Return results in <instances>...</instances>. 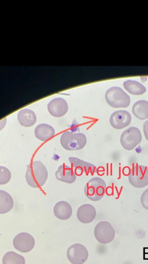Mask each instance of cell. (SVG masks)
Here are the masks:
<instances>
[{
    "label": "cell",
    "mask_w": 148,
    "mask_h": 264,
    "mask_svg": "<svg viewBox=\"0 0 148 264\" xmlns=\"http://www.w3.org/2000/svg\"><path fill=\"white\" fill-rule=\"evenodd\" d=\"M94 235L96 239L100 243L107 244L112 242L115 236V231L108 222L99 223L94 230Z\"/></svg>",
    "instance_id": "52a82bcc"
},
{
    "label": "cell",
    "mask_w": 148,
    "mask_h": 264,
    "mask_svg": "<svg viewBox=\"0 0 148 264\" xmlns=\"http://www.w3.org/2000/svg\"><path fill=\"white\" fill-rule=\"evenodd\" d=\"M86 136L81 133L66 131L63 133L61 138L62 147L68 151H76L83 149L86 145Z\"/></svg>",
    "instance_id": "7a4b0ae2"
},
{
    "label": "cell",
    "mask_w": 148,
    "mask_h": 264,
    "mask_svg": "<svg viewBox=\"0 0 148 264\" xmlns=\"http://www.w3.org/2000/svg\"><path fill=\"white\" fill-rule=\"evenodd\" d=\"M47 109L52 116L60 118L65 116L68 111V105L67 101L62 98H57L47 105Z\"/></svg>",
    "instance_id": "8fae6325"
},
{
    "label": "cell",
    "mask_w": 148,
    "mask_h": 264,
    "mask_svg": "<svg viewBox=\"0 0 148 264\" xmlns=\"http://www.w3.org/2000/svg\"><path fill=\"white\" fill-rule=\"evenodd\" d=\"M36 137L42 141L51 139L55 134V129L50 125L45 124L39 125L35 130Z\"/></svg>",
    "instance_id": "2e32d148"
},
{
    "label": "cell",
    "mask_w": 148,
    "mask_h": 264,
    "mask_svg": "<svg viewBox=\"0 0 148 264\" xmlns=\"http://www.w3.org/2000/svg\"><path fill=\"white\" fill-rule=\"evenodd\" d=\"M55 176L58 180L68 184H72L76 180V175L73 169L65 164L60 166Z\"/></svg>",
    "instance_id": "5bb4252c"
},
{
    "label": "cell",
    "mask_w": 148,
    "mask_h": 264,
    "mask_svg": "<svg viewBox=\"0 0 148 264\" xmlns=\"http://www.w3.org/2000/svg\"><path fill=\"white\" fill-rule=\"evenodd\" d=\"M69 160L76 176H80L83 173H85L86 176L90 174L93 175L97 172V169L95 165L83 161L78 158L70 157Z\"/></svg>",
    "instance_id": "30bf717a"
},
{
    "label": "cell",
    "mask_w": 148,
    "mask_h": 264,
    "mask_svg": "<svg viewBox=\"0 0 148 264\" xmlns=\"http://www.w3.org/2000/svg\"><path fill=\"white\" fill-rule=\"evenodd\" d=\"M106 100L110 106L114 108H126L130 104L129 95L119 87L109 88L106 93Z\"/></svg>",
    "instance_id": "277c9868"
},
{
    "label": "cell",
    "mask_w": 148,
    "mask_h": 264,
    "mask_svg": "<svg viewBox=\"0 0 148 264\" xmlns=\"http://www.w3.org/2000/svg\"><path fill=\"white\" fill-rule=\"evenodd\" d=\"M132 113L138 119L143 121L148 119V101L140 100L134 103Z\"/></svg>",
    "instance_id": "ac0fdd59"
},
{
    "label": "cell",
    "mask_w": 148,
    "mask_h": 264,
    "mask_svg": "<svg viewBox=\"0 0 148 264\" xmlns=\"http://www.w3.org/2000/svg\"><path fill=\"white\" fill-rule=\"evenodd\" d=\"M128 178L133 187L144 188L148 185V169L144 166L136 165L132 169Z\"/></svg>",
    "instance_id": "5b68a950"
},
{
    "label": "cell",
    "mask_w": 148,
    "mask_h": 264,
    "mask_svg": "<svg viewBox=\"0 0 148 264\" xmlns=\"http://www.w3.org/2000/svg\"><path fill=\"white\" fill-rule=\"evenodd\" d=\"M18 120L22 126L31 127L36 123L37 117L33 111L29 109H23L18 113Z\"/></svg>",
    "instance_id": "e0dca14e"
},
{
    "label": "cell",
    "mask_w": 148,
    "mask_h": 264,
    "mask_svg": "<svg viewBox=\"0 0 148 264\" xmlns=\"http://www.w3.org/2000/svg\"><path fill=\"white\" fill-rule=\"evenodd\" d=\"M143 131L145 139L148 141V121L143 124Z\"/></svg>",
    "instance_id": "cb8c5ba5"
},
{
    "label": "cell",
    "mask_w": 148,
    "mask_h": 264,
    "mask_svg": "<svg viewBox=\"0 0 148 264\" xmlns=\"http://www.w3.org/2000/svg\"><path fill=\"white\" fill-rule=\"evenodd\" d=\"M132 121L130 114L126 111H117L111 116L110 123L111 126L117 130H121L128 126Z\"/></svg>",
    "instance_id": "7c38bea8"
},
{
    "label": "cell",
    "mask_w": 148,
    "mask_h": 264,
    "mask_svg": "<svg viewBox=\"0 0 148 264\" xmlns=\"http://www.w3.org/2000/svg\"><path fill=\"white\" fill-rule=\"evenodd\" d=\"M67 256L73 264H83L87 259L88 253L84 246L76 244L69 248Z\"/></svg>",
    "instance_id": "ba28073f"
},
{
    "label": "cell",
    "mask_w": 148,
    "mask_h": 264,
    "mask_svg": "<svg viewBox=\"0 0 148 264\" xmlns=\"http://www.w3.org/2000/svg\"><path fill=\"white\" fill-rule=\"evenodd\" d=\"M12 175L9 170L3 166H0V184L4 185L9 183Z\"/></svg>",
    "instance_id": "7402d4cb"
},
{
    "label": "cell",
    "mask_w": 148,
    "mask_h": 264,
    "mask_svg": "<svg viewBox=\"0 0 148 264\" xmlns=\"http://www.w3.org/2000/svg\"><path fill=\"white\" fill-rule=\"evenodd\" d=\"M14 206V200L12 196L6 191L0 190V214L10 212Z\"/></svg>",
    "instance_id": "d6986e66"
},
{
    "label": "cell",
    "mask_w": 148,
    "mask_h": 264,
    "mask_svg": "<svg viewBox=\"0 0 148 264\" xmlns=\"http://www.w3.org/2000/svg\"><path fill=\"white\" fill-rule=\"evenodd\" d=\"M142 140V135L139 129L131 127L125 130L121 137L122 147L128 151L133 150Z\"/></svg>",
    "instance_id": "8992f818"
},
{
    "label": "cell",
    "mask_w": 148,
    "mask_h": 264,
    "mask_svg": "<svg viewBox=\"0 0 148 264\" xmlns=\"http://www.w3.org/2000/svg\"><path fill=\"white\" fill-rule=\"evenodd\" d=\"M140 202L142 207L148 210V188H147L141 195Z\"/></svg>",
    "instance_id": "603a6c76"
},
{
    "label": "cell",
    "mask_w": 148,
    "mask_h": 264,
    "mask_svg": "<svg viewBox=\"0 0 148 264\" xmlns=\"http://www.w3.org/2000/svg\"><path fill=\"white\" fill-rule=\"evenodd\" d=\"M25 178L27 184L31 187L39 188L46 183L48 172L41 161H34L27 166Z\"/></svg>",
    "instance_id": "6da1fadb"
},
{
    "label": "cell",
    "mask_w": 148,
    "mask_h": 264,
    "mask_svg": "<svg viewBox=\"0 0 148 264\" xmlns=\"http://www.w3.org/2000/svg\"><path fill=\"white\" fill-rule=\"evenodd\" d=\"M125 88L131 94L134 95H141L146 91L145 87L139 82L133 81L128 80L124 84Z\"/></svg>",
    "instance_id": "ffe728a7"
},
{
    "label": "cell",
    "mask_w": 148,
    "mask_h": 264,
    "mask_svg": "<svg viewBox=\"0 0 148 264\" xmlns=\"http://www.w3.org/2000/svg\"><path fill=\"white\" fill-rule=\"evenodd\" d=\"M107 185L105 181L102 178L95 177L86 183L84 193L88 199L92 201H98L104 197Z\"/></svg>",
    "instance_id": "3957f363"
},
{
    "label": "cell",
    "mask_w": 148,
    "mask_h": 264,
    "mask_svg": "<svg viewBox=\"0 0 148 264\" xmlns=\"http://www.w3.org/2000/svg\"><path fill=\"white\" fill-rule=\"evenodd\" d=\"M77 217L78 220L82 223H91L96 217V208L91 204H83L79 207Z\"/></svg>",
    "instance_id": "4fadbf2b"
},
{
    "label": "cell",
    "mask_w": 148,
    "mask_h": 264,
    "mask_svg": "<svg viewBox=\"0 0 148 264\" xmlns=\"http://www.w3.org/2000/svg\"><path fill=\"white\" fill-rule=\"evenodd\" d=\"M55 216L61 220H67L72 215V208L70 204L66 201H62L55 205L54 208Z\"/></svg>",
    "instance_id": "9a60e30c"
},
{
    "label": "cell",
    "mask_w": 148,
    "mask_h": 264,
    "mask_svg": "<svg viewBox=\"0 0 148 264\" xmlns=\"http://www.w3.org/2000/svg\"><path fill=\"white\" fill-rule=\"evenodd\" d=\"M25 260L23 256L15 252H9L3 258V264H25Z\"/></svg>",
    "instance_id": "44dd1931"
},
{
    "label": "cell",
    "mask_w": 148,
    "mask_h": 264,
    "mask_svg": "<svg viewBox=\"0 0 148 264\" xmlns=\"http://www.w3.org/2000/svg\"><path fill=\"white\" fill-rule=\"evenodd\" d=\"M13 244L17 250L23 253H27L33 249L35 241L31 234L27 233H21L15 237Z\"/></svg>",
    "instance_id": "9c48e42d"
}]
</instances>
